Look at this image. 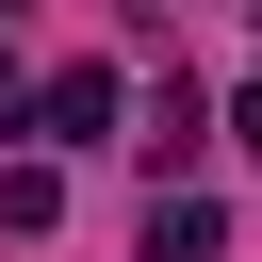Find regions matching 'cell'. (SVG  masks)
<instances>
[{
    "label": "cell",
    "mask_w": 262,
    "mask_h": 262,
    "mask_svg": "<svg viewBox=\"0 0 262 262\" xmlns=\"http://www.w3.org/2000/svg\"><path fill=\"white\" fill-rule=\"evenodd\" d=\"M229 131H246V164H262V66H246V98H229Z\"/></svg>",
    "instance_id": "3"
},
{
    "label": "cell",
    "mask_w": 262,
    "mask_h": 262,
    "mask_svg": "<svg viewBox=\"0 0 262 262\" xmlns=\"http://www.w3.org/2000/svg\"><path fill=\"white\" fill-rule=\"evenodd\" d=\"M33 131H49V147H98V131H115V66H66V82L33 98Z\"/></svg>",
    "instance_id": "1"
},
{
    "label": "cell",
    "mask_w": 262,
    "mask_h": 262,
    "mask_svg": "<svg viewBox=\"0 0 262 262\" xmlns=\"http://www.w3.org/2000/svg\"><path fill=\"white\" fill-rule=\"evenodd\" d=\"M213 246H229L213 196H164V213H147V262H213Z\"/></svg>",
    "instance_id": "2"
}]
</instances>
